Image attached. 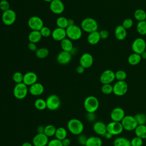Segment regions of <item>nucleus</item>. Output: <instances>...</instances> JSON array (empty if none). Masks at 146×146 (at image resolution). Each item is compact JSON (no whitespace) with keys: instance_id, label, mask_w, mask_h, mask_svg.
Segmentation results:
<instances>
[{"instance_id":"4","label":"nucleus","mask_w":146,"mask_h":146,"mask_svg":"<svg viewBox=\"0 0 146 146\" xmlns=\"http://www.w3.org/2000/svg\"><path fill=\"white\" fill-rule=\"evenodd\" d=\"M66 30L67 38L71 40H79L82 36L81 27L76 25L68 26Z\"/></svg>"},{"instance_id":"10","label":"nucleus","mask_w":146,"mask_h":146,"mask_svg":"<svg viewBox=\"0 0 146 146\" xmlns=\"http://www.w3.org/2000/svg\"><path fill=\"white\" fill-rule=\"evenodd\" d=\"M16 13L11 9L3 11L2 15V22L6 26L12 25L16 21Z\"/></svg>"},{"instance_id":"35","label":"nucleus","mask_w":146,"mask_h":146,"mask_svg":"<svg viewBox=\"0 0 146 146\" xmlns=\"http://www.w3.org/2000/svg\"><path fill=\"white\" fill-rule=\"evenodd\" d=\"M56 128L52 124H48L44 127V133L48 137H52L55 136Z\"/></svg>"},{"instance_id":"55","label":"nucleus","mask_w":146,"mask_h":146,"mask_svg":"<svg viewBox=\"0 0 146 146\" xmlns=\"http://www.w3.org/2000/svg\"><path fill=\"white\" fill-rule=\"evenodd\" d=\"M112 135L111 134V133H108V132H107V133L105 134V135H104V137H105L106 139H111L112 137Z\"/></svg>"},{"instance_id":"42","label":"nucleus","mask_w":146,"mask_h":146,"mask_svg":"<svg viewBox=\"0 0 146 146\" xmlns=\"http://www.w3.org/2000/svg\"><path fill=\"white\" fill-rule=\"evenodd\" d=\"M131 146H142L143 144V139L135 136L130 140Z\"/></svg>"},{"instance_id":"8","label":"nucleus","mask_w":146,"mask_h":146,"mask_svg":"<svg viewBox=\"0 0 146 146\" xmlns=\"http://www.w3.org/2000/svg\"><path fill=\"white\" fill-rule=\"evenodd\" d=\"M47 108L50 111H55L58 110L60 106V100L58 96L55 94L49 95L46 100Z\"/></svg>"},{"instance_id":"21","label":"nucleus","mask_w":146,"mask_h":146,"mask_svg":"<svg viewBox=\"0 0 146 146\" xmlns=\"http://www.w3.org/2000/svg\"><path fill=\"white\" fill-rule=\"evenodd\" d=\"M56 60L60 64H67L71 60V52L62 51L57 55Z\"/></svg>"},{"instance_id":"18","label":"nucleus","mask_w":146,"mask_h":146,"mask_svg":"<svg viewBox=\"0 0 146 146\" xmlns=\"http://www.w3.org/2000/svg\"><path fill=\"white\" fill-rule=\"evenodd\" d=\"M94 131L98 135L104 136L107 133V124L101 121H95L92 126Z\"/></svg>"},{"instance_id":"5","label":"nucleus","mask_w":146,"mask_h":146,"mask_svg":"<svg viewBox=\"0 0 146 146\" xmlns=\"http://www.w3.org/2000/svg\"><path fill=\"white\" fill-rule=\"evenodd\" d=\"M28 92L27 86L22 82L15 84L13 89V95L16 99L21 100L26 97Z\"/></svg>"},{"instance_id":"19","label":"nucleus","mask_w":146,"mask_h":146,"mask_svg":"<svg viewBox=\"0 0 146 146\" xmlns=\"http://www.w3.org/2000/svg\"><path fill=\"white\" fill-rule=\"evenodd\" d=\"M38 79L37 75L32 71L27 72L23 75V83L27 86H30L36 83Z\"/></svg>"},{"instance_id":"60","label":"nucleus","mask_w":146,"mask_h":146,"mask_svg":"<svg viewBox=\"0 0 146 146\" xmlns=\"http://www.w3.org/2000/svg\"><path fill=\"white\" fill-rule=\"evenodd\" d=\"M60 1H62V0H60Z\"/></svg>"},{"instance_id":"28","label":"nucleus","mask_w":146,"mask_h":146,"mask_svg":"<svg viewBox=\"0 0 146 146\" xmlns=\"http://www.w3.org/2000/svg\"><path fill=\"white\" fill-rule=\"evenodd\" d=\"M113 146H131L129 139L125 137L120 136L116 137L113 141Z\"/></svg>"},{"instance_id":"7","label":"nucleus","mask_w":146,"mask_h":146,"mask_svg":"<svg viewBox=\"0 0 146 146\" xmlns=\"http://www.w3.org/2000/svg\"><path fill=\"white\" fill-rule=\"evenodd\" d=\"M128 84L125 80L117 81L113 86V93L118 96L124 95L128 91Z\"/></svg>"},{"instance_id":"45","label":"nucleus","mask_w":146,"mask_h":146,"mask_svg":"<svg viewBox=\"0 0 146 146\" xmlns=\"http://www.w3.org/2000/svg\"><path fill=\"white\" fill-rule=\"evenodd\" d=\"M0 9L3 11H5L10 9V4L6 0H1L0 1Z\"/></svg>"},{"instance_id":"16","label":"nucleus","mask_w":146,"mask_h":146,"mask_svg":"<svg viewBox=\"0 0 146 146\" xmlns=\"http://www.w3.org/2000/svg\"><path fill=\"white\" fill-rule=\"evenodd\" d=\"M80 65L84 68L91 67L94 63V58L92 55L88 52H85L82 55L79 59Z\"/></svg>"},{"instance_id":"3","label":"nucleus","mask_w":146,"mask_h":146,"mask_svg":"<svg viewBox=\"0 0 146 146\" xmlns=\"http://www.w3.org/2000/svg\"><path fill=\"white\" fill-rule=\"evenodd\" d=\"M80 27L84 31L90 33L98 31V24L94 18H86L82 21Z\"/></svg>"},{"instance_id":"34","label":"nucleus","mask_w":146,"mask_h":146,"mask_svg":"<svg viewBox=\"0 0 146 146\" xmlns=\"http://www.w3.org/2000/svg\"><path fill=\"white\" fill-rule=\"evenodd\" d=\"M49 54V51L47 48L40 47L38 48L35 51L36 56L39 59L46 58Z\"/></svg>"},{"instance_id":"9","label":"nucleus","mask_w":146,"mask_h":146,"mask_svg":"<svg viewBox=\"0 0 146 146\" xmlns=\"http://www.w3.org/2000/svg\"><path fill=\"white\" fill-rule=\"evenodd\" d=\"M124 129L121 122L112 121L107 124V131L112 136H116L121 134Z\"/></svg>"},{"instance_id":"22","label":"nucleus","mask_w":146,"mask_h":146,"mask_svg":"<svg viewBox=\"0 0 146 146\" xmlns=\"http://www.w3.org/2000/svg\"><path fill=\"white\" fill-rule=\"evenodd\" d=\"M29 91L33 96H39L43 93L44 87L42 83L36 82L30 86Z\"/></svg>"},{"instance_id":"41","label":"nucleus","mask_w":146,"mask_h":146,"mask_svg":"<svg viewBox=\"0 0 146 146\" xmlns=\"http://www.w3.org/2000/svg\"><path fill=\"white\" fill-rule=\"evenodd\" d=\"M13 80L16 84L22 83L23 80V75L21 72H15L13 75Z\"/></svg>"},{"instance_id":"43","label":"nucleus","mask_w":146,"mask_h":146,"mask_svg":"<svg viewBox=\"0 0 146 146\" xmlns=\"http://www.w3.org/2000/svg\"><path fill=\"white\" fill-rule=\"evenodd\" d=\"M40 33L41 34V35L42 37H48L50 35H51V31L50 29V28H48V27L46 26H43L40 30Z\"/></svg>"},{"instance_id":"6","label":"nucleus","mask_w":146,"mask_h":146,"mask_svg":"<svg viewBox=\"0 0 146 146\" xmlns=\"http://www.w3.org/2000/svg\"><path fill=\"white\" fill-rule=\"evenodd\" d=\"M121 123L124 130L127 131H134L138 125V124L134 117L132 115H125L121 120Z\"/></svg>"},{"instance_id":"12","label":"nucleus","mask_w":146,"mask_h":146,"mask_svg":"<svg viewBox=\"0 0 146 146\" xmlns=\"http://www.w3.org/2000/svg\"><path fill=\"white\" fill-rule=\"evenodd\" d=\"M27 24L29 27L32 30L40 31V30L44 26L43 21L38 16L31 17L28 20Z\"/></svg>"},{"instance_id":"20","label":"nucleus","mask_w":146,"mask_h":146,"mask_svg":"<svg viewBox=\"0 0 146 146\" xmlns=\"http://www.w3.org/2000/svg\"><path fill=\"white\" fill-rule=\"evenodd\" d=\"M51 36L55 40L62 41L67 36L66 30L64 29L56 27L52 31Z\"/></svg>"},{"instance_id":"32","label":"nucleus","mask_w":146,"mask_h":146,"mask_svg":"<svg viewBox=\"0 0 146 146\" xmlns=\"http://www.w3.org/2000/svg\"><path fill=\"white\" fill-rule=\"evenodd\" d=\"M34 106L36 109L42 111L47 108L46 100L42 98H38L34 102Z\"/></svg>"},{"instance_id":"14","label":"nucleus","mask_w":146,"mask_h":146,"mask_svg":"<svg viewBox=\"0 0 146 146\" xmlns=\"http://www.w3.org/2000/svg\"><path fill=\"white\" fill-rule=\"evenodd\" d=\"M49 141L48 137L44 133H37L32 140L34 146H47Z\"/></svg>"},{"instance_id":"36","label":"nucleus","mask_w":146,"mask_h":146,"mask_svg":"<svg viewBox=\"0 0 146 146\" xmlns=\"http://www.w3.org/2000/svg\"><path fill=\"white\" fill-rule=\"evenodd\" d=\"M56 24L58 27L66 29L68 27V19L64 17H59L56 21Z\"/></svg>"},{"instance_id":"57","label":"nucleus","mask_w":146,"mask_h":146,"mask_svg":"<svg viewBox=\"0 0 146 146\" xmlns=\"http://www.w3.org/2000/svg\"><path fill=\"white\" fill-rule=\"evenodd\" d=\"M141 55V59H146V50L145 51H144L142 54H140Z\"/></svg>"},{"instance_id":"40","label":"nucleus","mask_w":146,"mask_h":146,"mask_svg":"<svg viewBox=\"0 0 146 146\" xmlns=\"http://www.w3.org/2000/svg\"><path fill=\"white\" fill-rule=\"evenodd\" d=\"M115 74V79H116L117 81H123L125 80V79L127 78V74L126 72L123 70H117Z\"/></svg>"},{"instance_id":"38","label":"nucleus","mask_w":146,"mask_h":146,"mask_svg":"<svg viewBox=\"0 0 146 146\" xmlns=\"http://www.w3.org/2000/svg\"><path fill=\"white\" fill-rule=\"evenodd\" d=\"M138 125H145L146 115L144 113H138L134 116Z\"/></svg>"},{"instance_id":"49","label":"nucleus","mask_w":146,"mask_h":146,"mask_svg":"<svg viewBox=\"0 0 146 146\" xmlns=\"http://www.w3.org/2000/svg\"><path fill=\"white\" fill-rule=\"evenodd\" d=\"M100 38L102 39H106L109 36V32L106 30H102L99 32Z\"/></svg>"},{"instance_id":"39","label":"nucleus","mask_w":146,"mask_h":146,"mask_svg":"<svg viewBox=\"0 0 146 146\" xmlns=\"http://www.w3.org/2000/svg\"><path fill=\"white\" fill-rule=\"evenodd\" d=\"M102 92L106 95H109L113 93V86L111 84H103L101 88Z\"/></svg>"},{"instance_id":"30","label":"nucleus","mask_w":146,"mask_h":146,"mask_svg":"<svg viewBox=\"0 0 146 146\" xmlns=\"http://www.w3.org/2000/svg\"><path fill=\"white\" fill-rule=\"evenodd\" d=\"M134 131L136 136L142 139H146V125H138Z\"/></svg>"},{"instance_id":"47","label":"nucleus","mask_w":146,"mask_h":146,"mask_svg":"<svg viewBox=\"0 0 146 146\" xmlns=\"http://www.w3.org/2000/svg\"><path fill=\"white\" fill-rule=\"evenodd\" d=\"M87 136L83 134H80L79 135H78V138H77V140H78V143L82 145H83V146H85L86 145V141L87 140Z\"/></svg>"},{"instance_id":"50","label":"nucleus","mask_w":146,"mask_h":146,"mask_svg":"<svg viewBox=\"0 0 146 146\" xmlns=\"http://www.w3.org/2000/svg\"><path fill=\"white\" fill-rule=\"evenodd\" d=\"M28 48L30 50L32 51H36V50L38 49L36 43L32 42H29V43L28 44Z\"/></svg>"},{"instance_id":"29","label":"nucleus","mask_w":146,"mask_h":146,"mask_svg":"<svg viewBox=\"0 0 146 146\" xmlns=\"http://www.w3.org/2000/svg\"><path fill=\"white\" fill-rule=\"evenodd\" d=\"M141 60V57L140 54L136 53H132L128 57V62L129 64L135 66L138 64Z\"/></svg>"},{"instance_id":"58","label":"nucleus","mask_w":146,"mask_h":146,"mask_svg":"<svg viewBox=\"0 0 146 146\" xmlns=\"http://www.w3.org/2000/svg\"><path fill=\"white\" fill-rule=\"evenodd\" d=\"M44 1H45V2H51V1H52L53 0H43Z\"/></svg>"},{"instance_id":"17","label":"nucleus","mask_w":146,"mask_h":146,"mask_svg":"<svg viewBox=\"0 0 146 146\" xmlns=\"http://www.w3.org/2000/svg\"><path fill=\"white\" fill-rule=\"evenodd\" d=\"M50 10L55 14H60L64 10V5L62 1L53 0L50 3Z\"/></svg>"},{"instance_id":"44","label":"nucleus","mask_w":146,"mask_h":146,"mask_svg":"<svg viewBox=\"0 0 146 146\" xmlns=\"http://www.w3.org/2000/svg\"><path fill=\"white\" fill-rule=\"evenodd\" d=\"M133 25V21L131 18H126L125 19L122 23V26L126 29H129L132 27Z\"/></svg>"},{"instance_id":"23","label":"nucleus","mask_w":146,"mask_h":146,"mask_svg":"<svg viewBox=\"0 0 146 146\" xmlns=\"http://www.w3.org/2000/svg\"><path fill=\"white\" fill-rule=\"evenodd\" d=\"M115 38L119 40H123L125 39L127 35V30L121 25H118L115 29Z\"/></svg>"},{"instance_id":"56","label":"nucleus","mask_w":146,"mask_h":146,"mask_svg":"<svg viewBox=\"0 0 146 146\" xmlns=\"http://www.w3.org/2000/svg\"><path fill=\"white\" fill-rule=\"evenodd\" d=\"M21 146H34L33 144L28 142V141H26V142H24Z\"/></svg>"},{"instance_id":"52","label":"nucleus","mask_w":146,"mask_h":146,"mask_svg":"<svg viewBox=\"0 0 146 146\" xmlns=\"http://www.w3.org/2000/svg\"><path fill=\"white\" fill-rule=\"evenodd\" d=\"M44 126L42 125L38 126L36 128L37 133H44Z\"/></svg>"},{"instance_id":"26","label":"nucleus","mask_w":146,"mask_h":146,"mask_svg":"<svg viewBox=\"0 0 146 146\" xmlns=\"http://www.w3.org/2000/svg\"><path fill=\"white\" fill-rule=\"evenodd\" d=\"M60 47L62 49V51L71 52L73 50V44L72 40L68 38H66L60 41Z\"/></svg>"},{"instance_id":"46","label":"nucleus","mask_w":146,"mask_h":146,"mask_svg":"<svg viewBox=\"0 0 146 146\" xmlns=\"http://www.w3.org/2000/svg\"><path fill=\"white\" fill-rule=\"evenodd\" d=\"M47 146H63V144L61 140L55 138L49 140Z\"/></svg>"},{"instance_id":"15","label":"nucleus","mask_w":146,"mask_h":146,"mask_svg":"<svg viewBox=\"0 0 146 146\" xmlns=\"http://www.w3.org/2000/svg\"><path fill=\"white\" fill-rule=\"evenodd\" d=\"M125 116V111L121 107L114 108L110 113V117L112 121L116 122H121Z\"/></svg>"},{"instance_id":"1","label":"nucleus","mask_w":146,"mask_h":146,"mask_svg":"<svg viewBox=\"0 0 146 146\" xmlns=\"http://www.w3.org/2000/svg\"><path fill=\"white\" fill-rule=\"evenodd\" d=\"M67 127L68 131L74 135H79L84 130V124L80 120L73 118L68 120Z\"/></svg>"},{"instance_id":"2","label":"nucleus","mask_w":146,"mask_h":146,"mask_svg":"<svg viewBox=\"0 0 146 146\" xmlns=\"http://www.w3.org/2000/svg\"><path fill=\"white\" fill-rule=\"evenodd\" d=\"M84 108L87 112L95 113L99 108V102L95 96H88L84 101Z\"/></svg>"},{"instance_id":"51","label":"nucleus","mask_w":146,"mask_h":146,"mask_svg":"<svg viewBox=\"0 0 146 146\" xmlns=\"http://www.w3.org/2000/svg\"><path fill=\"white\" fill-rule=\"evenodd\" d=\"M62 143L63 144V146H70L71 144V140L70 139L66 137L62 140Z\"/></svg>"},{"instance_id":"33","label":"nucleus","mask_w":146,"mask_h":146,"mask_svg":"<svg viewBox=\"0 0 146 146\" xmlns=\"http://www.w3.org/2000/svg\"><path fill=\"white\" fill-rule=\"evenodd\" d=\"M134 17L138 22L144 21L146 18V12L141 9H137L134 12Z\"/></svg>"},{"instance_id":"31","label":"nucleus","mask_w":146,"mask_h":146,"mask_svg":"<svg viewBox=\"0 0 146 146\" xmlns=\"http://www.w3.org/2000/svg\"><path fill=\"white\" fill-rule=\"evenodd\" d=\"M67 131L66 129L63 127H60L56 128L55 133V137L56 139L62 140L63 139L67 137Z\"/></svg>"},{"instance_id":"11","label":"nucleus","mask_w":146,"mask_h":146,"mask_svg":"<svg viewBox=\"0 0 146 146\" xmlns=\"http://www.w3.org/2000/svg\"><path fill=\"white\" fill-rule=\"evenodd\" d=\"M146 49V42L142 38H136L132 43V50L133 52L141 54Z\"/></svg>"},{"instance_id":"24","label":"nucleus","mask_w":146,"mask_h":146,"mask_svg":"<svg viewBox=\"0 0 146 146\" xmlns=\"http://www.w3.org/2000/svg\"><path fill=\"white\" fill-rule=\"evenodd\" d=\"M100 39L99 32L98 31L89 33L87 36V41L91 45H95L98 43Z\"/></svg>"},{"instance_id":"59","label":"nucleus","mask_w":146,"mask_h":146,"mask_svg":"<svg viewBox=\"0 0 146 146\" xmlns=\"http://www.w3.org/2000/svg\"><path fill=\"white\" fill-rule=\"evenodd\" d=\"M144 21L146 22V18H145V20H144Z\"/></svg>"},{"instance_id":"25","label":"nucleus","mask_w":146,"mask_h":146,"mask_svg":"<svg viewBox=\"0 0 146 146\" xmlns=\"http://www.w3.org/2000/svg\"><path fill=\"white\" fill-rule=\"evenodd\" d=\"M103 144L102 140L98 136H90L87 138L85 146H102Z\"/></svg>"},{"instance_id":"37","label":"nucleus","mask_w":146,"mask_h":146,"mask_svg":"<svg viewBox=\"0 0 146 146\" xmlns=\"http://www.w3.org/2000/svg\"><path fill=\"white\" fill-rule=\"evenodd\" d=\"M136 30L140 35H146V22L144 21L138 22L136 26Z\"/></svg>"},{"instance_id":"27","label":"nucleus","mask_w":146,"mask_h":146,"mask_svg":"<svg viewBox=\"0 0 146 146\" xmlns=\"http://www.w3.org/2000/svg\"><path fill=\"white\" fill-rule=\"evenodd\" d=\"M42 37V36L39 31L32 30L29 34L28 39L30 42L36 43L40 40Z\"/></svg>"},{"instance_id":"13","label":"nucleus","mask_w":146,"mask_h":146,"mask_svg":"<svg viewBox=\"0 0 146 146\" xmlns=\"http://www.w3.org/2000/svg\"><path fill=\"white\" fill-rule=\"evenodd\" d=\"M115 79V74L111 70H106L100 76V81L103 84H111Z\"/></svg>"},{"instance_id":"53","label":"nucleus","mask_w":146,"mask_h":146,"mask_svg":"<svg viewBox=\"0 0 146 146\" xmlns=\"http://www.w3.org/2000/svg\"><path fill=\"white\" fill-rule=\"evenodd\" d=\"M84 70H85V68L83 67V66H82L81 65H79V66H78L77 67H76V72L78 73V74H83L84 72Z\"/></svg>"},{"instance_id":"54","label":"nucleus","mask_w":146,"mask_h":146,"mask_svg":"<svg viewBox=\"0 0 146 146\" xmlns=\"http://www.w3.org/2000/svg\"><path fill=\"white\" fill-rule=\"evenodd\" d=\"M74 21L72 19H68V26L74 25Z\"/></svg>"},{"instance_id":"48","label":"nucleus","mask_w":146,"mask_h":146,"mask_svg":"<svg viewBox=\"0 0 146 146\" xmlns=\"http://www.w3.org/2000/svg\"><path fill=\"white\" fill-rule=\"evenodd\" d=\"M96 116L95 115V113H90L87 112L86 115V119L89 122H93L95 120Z\"/></svg>"}]
</instances>
